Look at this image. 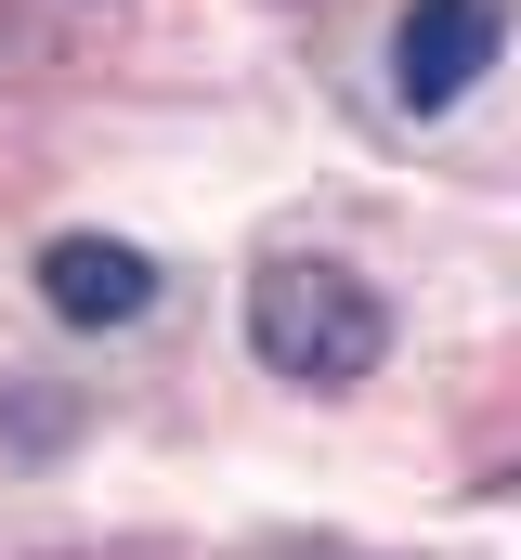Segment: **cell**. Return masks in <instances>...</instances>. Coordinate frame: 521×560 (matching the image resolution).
Returning <instances> with one entry per match:
<instances>
[{"mask_svg": "<svg viewBox=\"0 0 521 560\" xmlns=\"http://www.w3.org/2000/svg\"><path fill=\"white\" fill-rule=\"evenodd\" d=\"M496 52H509V0H404V26H391V105L443 118V105H470V79H496Z\"/></svg>", "mask_w": 521, "mask_h": 560, "instance_id": "obj_2", "label": "cell"}, {"mask_svg": "<svg viewBox=\"0 0 521 560\" xmlns=\"http://www.w3.org/2000/svg\"><path fill=\"white\" fill-rule=\"evenodd\" d=\"M248 352L287 392H366L391 352V300L352 261H260L248 287Z\"/></svg>", "mask_w": 521, "mask_h": 560, "instance_id": "obj_1", "label": "cell"}, {"mask_svg": "<svg viewBox=\"0 0 521 560\" xmlns=\"http://www.w3.org/2000/svg\"><path fill=\"white\" fill-rule=\"evenodd\" d=\"M26 287L53 300V326H79V339H118V326H143L157 313V261L130 248V235H53L39 261H26Z\"/></svg>", "mask_w": 521, "mask_h": 560, "instance_id": "obj_3", "label": "cell"}]
</instances>
